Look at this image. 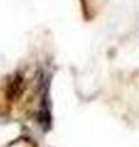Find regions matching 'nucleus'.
Segmentation results:
<instances>
[{
    "instance_id": "f257e3e1",
    "label": "nucleus",
    "mask_w": 139,
    "mask_h": 147,
    "mask_svg": "<svg viewBox=\"0 0 139 147\" xmlns=\"http://www.w3.org/2000/svg\"><path fill=\"white\" fill-rule=\"evenodd\" d=\"M22 88H23V79L17 75L13 77V80L10 82V85H9V88H7V96L9 98H17L18 96L21 94L22 92Z\"/></svg>"
}]
</instances>
